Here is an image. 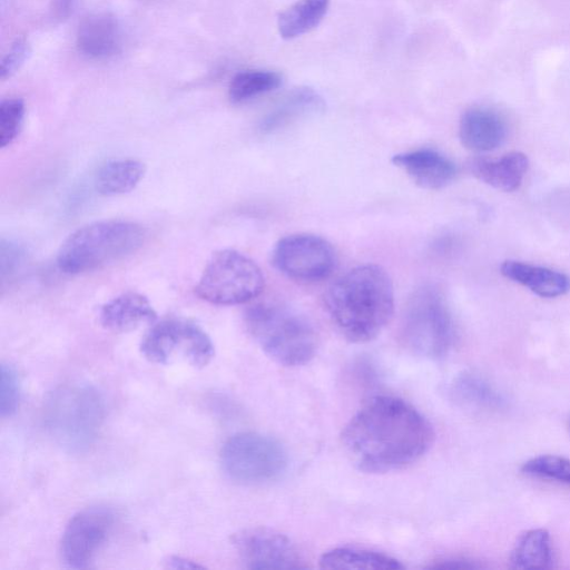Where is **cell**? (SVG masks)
<instances>
[{"mask_svg": "<svg viewBox=\"0 0 570 570\" xmlns=\"http://www.w3.org/2000/svg\"><path fill=\"white\" fill-rule=\"evenodd\" d=\"M20 400V382L17 371L10 364L1 365L0 414L2 417L12 415Z\"/></svg>", "mask_w": 570, "mask_h": 570, "instance_id": "83f0119b", "label": "cell"}, {"mask_svg": "<svg viewBox=\"0 0 570 570\" xmlns=\"http://www.w3.org/2000/svg\"><path fill=\"white\" fill-rule=\"evenodd\" d=\"M433 440L431 423L404 400L389 395L368 400L341 433L346 456L366 473L406 468L429 451Z\"/></svg>", "mask_w": 570, "mask_h": 570, "instance_id": "6da1fadb", "label": "cell"}, {"mask_svg": "<svg viewBox=\"0 0 570 570\" xmlns=\"http://www.w3.org/2000/svg\"><path fill=\"white\" fill-rule=\"evenodd\" d=\"M233 546L249 569L289 570L305 567L294 542L287 535L267 528H252L236 533Z\"/></svg>", "mask_w": 570, "mask_h": 570, "instance_id": "7c38bea8", "label": "cell"}, {"mask_svg": "<svg viewBox=\"0 0 570 570\" xmlns=\"http://www.w3.org/2000/svg\"><path fill=\"white\" fill-rule=\"evenodd\" d=\"M501 274L534 294L553 298L570 291V277L561 272L531 265L519 261H505L500 266Z\"/></svg>", "mask_w": 570, "mask_h": 570, "instance_id": "e0dca14e", "label": "cell"}, {"mask_svg": "<svg viewBox=\"0 0 570 570\" xmlns=\"http://www.w3.org/2000/svg\"><path fill=\"white\" fill-rule=\"evenodd\" d=\"M507 124L503 117L488 107L466 109L459 126L462 145L473 151H490L503 144L507 138Z\"/></svg>", "mask_w": 570, "mask_h": 570, "instance_id": "9a60e30c", "label": "cell"}, {"mask_svg": "<svg viewBox=\"0 0 570 570\" xmlns=\"http://www.w3.org/2000/svg\"><path fill=\"white\" fill-rule=\"evenodd\" d=\"M272 264L293 281L315 283L332 274L336 254L331 243L318 235L292 234L275 244Z\"/></svg>", "mask_w": 570, "mask_h": 570, "instance_id": "30bf717a", "label": "cell"}, {"mask_svg": "<svg viewBox=\"0 0 570 570\" xmlns=\"http://www.w3.org/2000/svg\"><path fill=\"white\" fill-rule=\"evenodd\" d=\"M30 53V46L26 39H18L1 60L0 77L2 80L14 75L24 63Z\"/></svg>", "mask_w": 570, "mask_h": 570, "instance_id": "f1b7e54d", "label": "cell"}, {"mask_svg": "<svg viewBox=\"0 0 570 570\" xmlns=\"http://www.w3.org/2000/svg\"><path fill=\"white\" fill-rule=\"evenodd\" d=\"M145 238V228L131 220L92 222L65 239L57 254V265L67 274L90 272L137 252Z\"/></svg>", "mask_w": 570, "mask_h": 570, "instance_id": "3957f363", "label": "cell"}, {"mask_svg": "<svg viewBox=\"0 0 570 570\" xmlns=\"http://www.w3.org/2000/svg\"><path fill=\"white\" fill-rule=\"evenodd\" d=\"M521 472L570 487V459L564 456L543 454L531 458L522 464Z\"/></svg>", "mask_w": 570, "mask_h": 570, "instance_id": "484cf974", "label": "cell"}, {"mask_svg": "<svg viewBox=\"0 0 570 570\" xmlns=\"http://www.w3.org/2000/svg\"><path fill=\"white\" fill-rule=\"evenodd\" d=\"M156 311L149 299L137 292H125L107 303L99 312L101 325L115 333H126L144 324L154 323Z\"/></svg>", "mask_w": 570, "mask_h": 570, "instance_id": "2e32d148", "label": "cell"}, {"mask_svg": "<svg viewBox=\"0 0 570 570\" xmlns=\"http://www.w3.org/2000/svg\"><path fill=\"white\" fill-rule=\"evenodd\" d=\"M323 569L395 570L403 564L395 558L374 550L356 547H338L324 552L320 558Z\"/></svg>", "mask_w": 570, "mask_h": 570, "instance_id": "44dd1931", "label": "cell"}, {"mask_svg": "<svg viewBox=\"0 0 570 570\" xmlns=\"http://www.w3.org/2000/svg\"><path fill=\"white\" fill-rule=\"evenodd\" d=\"M245 324L264 353L284 366L308 363L317 350V335L302 314L277 304L261 303L245 313Z\"/></svg>", "mask_w": 570, "mask_h": 570, "instance_id": "5b68a950", "label": "cell"}, {"mask_svg": "<svg viewBox=\"0 0 570 570\" xmlns=\"http://www.w3.org/2000/svg\"><path fill=\"white\" fill-rule=\"evenodd\" d=\"M26 114L20 98H7L0 104V146L11 145L19 136Z\"/></svg>", "mask_w": 570, "mask_h": 570, "instance_id": "4316f807", "label": "cell"}, {"mask_svg": "<svg viewBox=\"0 0 570 570\" xmlns=\"http://www.w3.org/2000/svg\"><path fill=\"white\" fill-rule=\"evenodd\" d=\"M402 337L407 348L430 360L443 358L452 350L454 322L435 286L422 285L412 293L403 316Z\"/></svg>", "mask_w": 570, "mask_h": 570, "instance_id": "8992f818", "label": "cell"}, {"mask_svg": "<svg viewBox=\"0 0 570 570\" xmlns=\"http://www.w3.org/2000/svg\"><path fill=\"white\" fill-rule=\"evenodd\" d=\"M528 168L529 159L521 151L508 153L497 160L475 158L470 163V170L478 179L503 191L518 189Z\"/></svg>", "mask_w": 570, "mask_h": 570, "instance_id": "ac0fdd59", "label": "cell"}, {"mask_svg": "<svg viewBox=\"0 0 570 570\" xmlns=\"http://www.w3.org/2000/svg\"><path fill=\"white\" fill-rule=\"evenodd\" d=\"M392 163L425 189L438 190L446 187L458 173L456 166L448 157L432 149L396 154L392 157Z\"/></svg>", "mask_w": 570, "mask_h": 570, "instance_id": "5bb4252c", "label": "cell"}, {"mask_svg": "<svg viewBox=\"0 0 570 570\" xmlns=\"http://www.w3.org/2000/svg\"><path fill=\"white\" fill-rule=\"evenodd\" d=\"M430 568L474 569V568H480V566L474 563L472 560L462 559V558H450V559L436 561V563L431 564Z\"/></svg>", "mask_w": 570, "mask_h": 570, "instance_id": "f546056e", "label": "cell"}, {"mask_svg": "<svg viewBox=\"0 0 570 570\" xmlns=\"http://www.w3.org/2000/svg\"><path fill=\"white\" fill-rule=\"evenodd\" d=\"M75 0H57L56 12L59 17L67 16L72 10Z\"/></svg>", "mask_w": 570, "mask_h": 570, "instance_id": "4dcf8cb0", "label": "cell"}, {"mask_svg": "<svg viewBox=\"0 0 570 570\" xmlns=\"http://www.w3.org/2000/svg\"><path fill=\"white\" fill-rule=\"evenodd\" d=\"M224 472L240 484H262L277 479L287 466V455L275 439L243 432L229 438L220 453Z\"/></svg>", "mask_w": 570, "mask_h": 570, "instance_id": "ba28073f", "label": "cell"}, {"mask_svg": "<svg viewBox=\"0 0 570 570\" xmlns=\"http://www.w3.org/2000/svg\"><path fill=\"white\" fill-rule=\"evenodd\" d=\"M324 108L325 101L316 90L311 87L294 88L263 118L261 129L271 132L297 119L320 114Z\"/></svg>", "mask_w": 570, "mask_h": 570, "instance_id": "d6986e66", "label": "cell"}, {"mask_svg": "<svg viewBox=\"0 0 570 570\" xmlns=\"http://www.w3.org/2000/svg\"><path fill=\"white\" fill-rule=\"evenodd\" d=\"M76 45L81 55L94 60H105L117 55L122 45L119 21L108 12L85 17L77 29Z\"/></svg>", "mask_w": 570, "mask_h": 570, "instance_id": "4fadbf2b", "label": "cell"}, {"mask_svg": "<svg viewBox=\"0 0 570 570\" xmlns=\"http://www.w3.org/2000/svg\"><path fill=\"white\" fill-rule=\"evenodd\" d=\"M265 278L259 266L235 249H220L208 259L195 294L215 305H238L257 297Z\"/></svg>", "mask_w": 570, "mask_h": 570, "instance_id": "52a82bcc", "label": "cell"}, {"mask_svg": "<svg viewBox=\"0 0 570 570\" xmlns=\"http://www.w3.org/2000/svg\"><path fill=\"white\" fill-rule=\"evenodd\" d=\"M324 301L341 335L352 343H366L379 336L392 318V279L377 264L360 265L337 278Z\"/></svg>", "mask_w": 570, "mask_h": 570, "instance_id": "7a4b0ae2", "label": "cell"}, {"mask_svg": "<svg viewBox=\"0 0 570 570\" xmlns=\"http://www.w3.org/2000/svg\"><path fill=\"white\" fill-rule=\"evenodd\" d=\"M515 569H550L553 564L551 537L546 529H530L517 540L510 556Z\"/></svg>", "mask_w": 570, "mask_h": 570, "instance_id": "603a6c76", "label": "cell"}, {"mask_svg": "<svg viewBox=\"0 0 570 570\" xmlns=\"http://www.w3.org/2000/svg\"><path fill=\"white\" fill-rule=\"evenodd\" d=\"M331 0H297L282 11L277 28L282 38L294 39L320 24L327 13Z\"/></svg>", "mask_w": 570, "mask_h": 570, "instance_id": "cb8c5ba5", "label": "cell"}, {"mask_svg": "<svg viewBox=\"0 0 570 570\" xmlns=\"http://www.w3.org/2000/svg\"><path fill=\"white\" fill-rule=\"evenodd\" d=\"M114 512L106 507H90L77 512L62 533L63 562L73 569L86 568L111 532Z\"/></svg>", "mask_w": 570, "mask_h": 570, "instance_id": "8fae6325", "label": "cell"}, {"mask_svg": "<svg viewBox=\"0 0 570 570\" xmlns=\"http://www.w3.org/2000/svg\"><path fill=\"white\" fill-rule=\"evenodd\" d=\"M170 567L178 568V569H193L198 568L200 566L193 563L191 561L181 559V558H171L170 559Z\"/></svg>", "mask_w": 570, "mask_h": 570, "instance_id": "1f68e13d", "label": "cell"}, {"mask_svg": "<svg viewBox=\"0 0 570 570\" xmlns=\"http://www.w3.org/2000/svg\"><path fill=\"white\" fill-rule=\"evenodd\" d=\"M451 394L459 404L476 410H500L507 404L502 393L483 376L464 372L451 385Z\"/></svg>", "mask_w": 570, "mask_h": 570, "instance_id": "ffe728a7", "label": "cell"}, {"mask_svg": "<svg viewBox=\"0 0 570 570\" xmlns=\"http://www.w3.org/2000/svg\"><path fill=\"white\" fill-rule=\"evenodd\" d=\"M105 419L100 392L83 383L60 386L48 395L43 423L53 441L65 451L81 453L97 440Z\"/></svg>", "mask_w": 570, "mask_h": 570, "instance_id": "277c9868", "label": "cell"}, {"mask_svg": "<svg viewBox=\"0 0 570 570\" xmlns=\"http://www.w3.org/2000/svg\"><path fill=\"white\" fill-rule=\"evenodd\" d=\"M145 165L132 158L114 159L104 164L95 178L96 190L104 196L131 191L145 175Z\"/></svg>", "mask_w": 570, "mask_h": 570, "instance_id": "7402d4cb", "label": "cell"}, {"mask_svg": "<svg viewBox=\"0 0 570 570\" xmlns=\"http://www.w3.org/2000/svg\"><path fill=\"white\" fill-rule=\"evenodd\" d=\"M140 351L156 364L184 361L194 367L207 365L215 353L207 333L196 323L184 318L155 323L145 334Z\"/></svg>", "mask_w": 570, "mask_h": 570, "instance_id": "9c48e42d", "label": "cell"}, {"mask_svg": "<svg viewBox=\"0 0 570 570\" xmlns=\"http://www.w3.org/2000/svg\"><path fill=\"white\" fill-rule=\"evenodd\" d=\"M282 82V75L273 70H243L232 78L228 97L232 102L242 104L277 89Z\"/></svg>", "mask_w": 570, "mask_h": 570, "instance_id": "d4e9b609", "label": "cell"}]
</instances>
